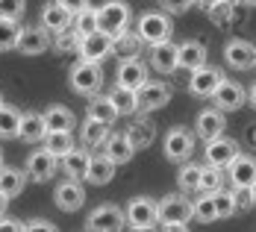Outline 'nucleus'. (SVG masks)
<instances>
[{"mask_svg":"<svg viewBox=\"0 0 256 232\" xmlns=\"http://www.w3.org/2000/svg\"><path fill=\"white\" fill-rule=\"evenodd\" d=\"M224 79V74L218 71V68H209V65H200V68H194L192 71V82H188V91L194 94V97H212V91H215V85Z\"/></svg>","mask_w":256,"mask_h":232,"instance_id":"ddd939ff","label":"nucleus"},{"mask_svg":"<svg viewBox=\"0 0 256 232\" xmlns=\"http://www.w3.org/2000/svg\"><path fill=\"white\" fill-rule=\"evenodd\" d=\"M244 3H250V6H256V0H244Z\"/></svg>","mask_w":256,"mask_h":232,"instance_id":"4d7b16f0","label":"nucleus"},{"mask_svg":"<svg viewBox=\"0 0 256 232\" xmlns=\"http://www.w3.org/2000/svg\"><path fill=\"white\" fill-rule=\"evenodd\" d=\"M248 100H250V106H254V109H256V82H254V88L248 91Z\"/></svg>","mask_w":256,"mask_h":232,"instance_id":"864d4df0","label":"nucleus"},{"mask_svg":"<svg viewBox=\"0 0 256 232\" xmlns=\"http://www.w3.org/2000/svg\"><path fill=\"white\" fill-rule=\"evenodd\" d=\"M42 141H44V150H50L56 159H59V156H65L71 147H74V138H71V132H62V129H48Z\"/></svg>","mask_w":256,"mask_h":232,"instance_id":"2f4dec72","label":"nucleus"},{"mask_svg":"<svg viewBox=\"0 0 256 232\" xmlns=\"http://www.w3.org/2000/svg\"><path fill=\"white\" fill-rule=\"evenodd\" d=\"M103 147H106V156L115 162V168L118 165H127L130 159H132V144H130V138L124 135V132H118V135H109L106 141H103Z\"/></svg>","mask_w":256,"mask_h":232,"instance_id":"b1692460","label":"nucleus"},{"mask_svg":"<svg viewBox=\"0 0 256 232\" xmlns=\"http://www.w3.org/2000/svg\"><path fill=\"white\" fill-rule=\"evenodd\" d=\"M212 203H215V218H230L236 215V203H232V191L215 188L212 191Z\"/></svg>","mask_w":256,"mask_h":232,"instance_id":"4c0bfd02","label":"nucleus"},{"mask_svg":"<svg viewBox=\"0 0 256 232\" xmlns=\"http://www.w3.org/2000/svg\"><path fill=\"white\" fill-rule=\"evenodd\" d=\"M221 168H215V165H209V168H200V182H198V188L200 191H215V188H221Z\"/></svg>","mask_w":256,"mask_h":232,"instance_id":"ea45409f","label":"nucleus"},{"mask_svg":"<svg viewBox=\"0 0 256 232\" xmlns=\"http://www.w3.org/2000/svg\"><path fill=\"white\" fill-rule=\"evenodd\" d=\"M171 18L162 15V12H144L138 18V38L148 41V44H156V41H165L171 38Z\"/></svg>","mask_w":256,"mask_h":232,"instance_id":"7ed1b4c3","label":"nucleus"},{"mask_svg":"<svg viewBox=\"0 0 256 232\" xmlns=\"http://www.w3.org/2000/svg\"><path fill=\"white\" fill-rule=\"evenodd\" d=\"M21 230L24 232H56V224L44 221V218H36V221H30V224H21Z\"/></svg>","mask_w":256,"mask_h":232,"instance_id":"49530a36","label":"nucleus"},{"mask_svg":"<svg viewBox=\"0 0 256 232\" xmlns=\"http://www.w3.org/2000/svg\"><path fill=\"white\" fill-rule=\"evenodd\" d=\"M26 9V0H0V18H9V21H18Z\"/></svg>","mask_w":256,"mask_h":232,"instance_id":"37998d69","label":"nucleus"},{"mask_svg":"<svg viewBox=\"0 0 256 232\" xmlns=\"http://www.w3.org/2000/svg\"><path fill=\"white\" fill-rule=\"evenodd\" d=\"M68 85L82 94V97H92V94H98L103 85V68L100 62H88V59H80L77 65L71 68V74H68Z\"/></svg>","mask_w":256,"mask_h":232,"instance_id":"f257e3e1","label":"nucleus"},{"mask_svg":"<svg viewBox=\"0 0 256 232\" xmlns=\"http://www.w3.org/2000/svg\"><path fill=\"white\" fill-rule=\"evenodd\" d=\"M26 182V171H18V168H0V191L6 197H15L24 191Z\"/></svg>","mask_w":256,"mask_h":232,"instance_id":"7c9ffc66","label":"nucleus"},{"mask_svg":"<svg viewBox=\"0 0 256 232\" xmlns=\"http://www.w3.org/2000/svg\"><path fill=\"white\" fill-rule=\"evenodd\" d=\"M232 203L238 212H248V209L254 206V200H250V188H236L232 191Z\"/></svg>","mask_w":256,"mask_h":232,"instance_id":"a18cd8bd","label":"nucleus"},{"mask_svg":"<svg viewBox=\"0 0 256 232\" xmlns=\"http://www.w3.org/2000/svg\"><path fill=\"white\" fill-rule=\"evenodd\" d=\"M80 135H82V144H86V147H103V141L109 138V124L88 118V121L82 124V129H80Z\"/></svg>","mask_w":256,"mask_h":232,"instance_id":"c756f323","label":"nucleus"},{"mask_svg":"<svg viewBox=\"0 0 256 232\" xmlns=\"http://www.w3.org/2000/svg\"><path fill=\"white\" fill-rule=\"evenodd\" d=\"M159 227H162V230H168V232H186V230H188L186 224H159Z\"/></svg>","mask_w":256,"mask_h":232,"instance_id":"8fccbe9b","label":"nucleus"},{"mask_svg":"<svg viewBox=\"0 0 256 232\" xmlns=\"http://www.w3.org/2000/svg\"><path fill=\"white\" fill-rule=\"evenodd\" d=\"M174 88L168 82H144L138 91H136V100H138V109H162V106L171 100Z\"/></svg>","mask_w":256,"mask_h":232,"instance_id":"9b49d317","label":"nucleus"},{"mask_svg":"<svg viewBox=\"0 0 256 232\" xmlns=\"http://www.w3.org/2000/svg\"><path fill=\"white\" fill-rule=\"evenodd\" d=\"M227 168H230V180H232L236 188H250V185L256 182V159L254 156L238 153Z\"/></svg>","mask_w":256,"mask_h":232,"instance_id":"aec40b11","label":"nucleus"},{"mask_svg":"<svg viewBox=\"0 0 256 232\" xmlns=\"http://www.w3.org/2000/svg\"><path fill=\"white\" fill-rule=\"evenodd\" d=\"M121 227H124V212L118 206H98L86 221V230L98 232H118Z\"/></svg>","mask_w":256,"mask_h":232,"instance_id":"9d476101","label":"nucleus"},{"mask_svg":"<svg viewBox=\"0 0 256 232\" xmlns=\"http://www.w3.org/2000/svg\"><path fill=\"white\" fill-rule=\"evenodd\" d=\"M80 59H88V62H100L112 53V35H106L103 29H94L88 35H80V44H77Z\"/></svg>","mask_w":256,"mask_h":232,"instance_id":"423d86ee","label":"nucleus"},{"mask_svg":"<svg viewBox=\"0 0 256 232\" xmlns=\"http://www.w3.org/2000/svg\"><path fill=\"white\" fill-rule=\"evenodd\" d=\"M200 182V165H182L180 171V188L182 191H194Z\"/></svg>","mask_w":256,"mask_h":232,"instance_id":"a19ab883","label":"nucleus"},{"mask_svg":"<svg viewBox=\"0 0 256 232\" xmlns=\"http://www.w3.org/2000/svg\"><path fill=\"white\" fill-rule=\"evenodd\" d=\"M130 138V144H132V150H144V147H150L156 138V127L150 124V121H136L132 127L124 132Z\"/></svg>","mask_w":256,"mask_h":232,"instance_id":"bb28decb","label":"nucleus"},{"mask_svg":"<svg viewBox=\"0 0 256 232\" xmlns=\"http://www.w3.org/2000/svg\"><path fill=\"white\" fill-rule=\"evenodd\" d=\"M0 168H3V153H0Z\"/></svg>","mask_w":256,"mask_h":232,"instance_id":"13d9d810","label":"nucleus"},{"mask_svg":"<svg viewBox=\"0 0 256 232\" xmlns=\"http://www.w3.org/2000/svg\"><path fill=\"white\" fill-rule=\"evenodd\" d=\"M50 47V32L44 29V26H26L18 32V44H15V50L24 53V56H38V53H44Z\"/></svg>","mask_w":256,"mask_h":232,"instance_id":"1a4fd4ad","label":"nucleus"},{"mask_svg":"<svg viewBox=\"0 0 256 232\" xmlns=\"http://www.w3.org/2000/svg\"><path fill=\"white\" fill-rule=\"evenodd\" d=\"M150 65L162 74H174L177 71V44L171 38L150 44Z\"/></svg>","mask_w":256,"mask_h":232,"instance_id":"6ab92c4d","label":"nucleus"},{"mask_svg":"<svg viewBox=\"0 0 256 232\" xmlns=\"http://www.w3.org/2000/svg\"><path fill=\"white\" fill-rule=\"evenodd\" d=\"M224 59H227V65H230V68L250 71V68H256V47L250 44V41H242V38H236V41H230V44H227Z\"/></svg>","mask_w":256,"mask_h":232,"instance_id":"2eb2a0df","label":"nucleus"},{"mask_svg":"<svg viewBox=\"0 0 256 232\" xmlns=\"http://www.w3.org/2000/svg\"><path fill=\"white\" fill-rule=\"evenodd\" d=\"M53 200H56V206L62 209V212H77V209H82V203H86V191H82L80 180H65V182L56 185Z\"/></svg>","mask_w":256,"mask_h":232,"instance_id":"4468645a","label":"nucleus"},{"mask_svg":"<svg viewBox=\"0 0 256 232\" xmlns=\"http://www.w3.org/2000/svg\"><path fill=\"white\" fill-rule=\"evenodd\" d=\"M115 177V162L109 156H88V168H86V180L92 185H106Z\"/></svg>","mask_w":256,"mask_h":232,"instance_id":"4be33fe9","label":"nucleus"},{"mask_svg":"<svg viewBox=\"0 0 256 232\" xmlns=\"http://www.w3.org/2000/svg\"><path fill=\"white\" fill-rule=\"evenodd\" d=\"M250 200H254V206H256V182L250 185Z\"/></svg>","mask_w":256,"mask_h":232,"instance_id":"6e6d98bb","label":"nucleus"},{"mask_svg":"<svg viewBox=\"0 0 256 232\" xmlns=\"http://www.w3.org/2000/svg\"><path fill=\"white\" fill-rule=\"evenodd\" d=\"M194 0H162V9L165 12H186Z\"/></svg>","mask_w":256,"mask_h":232,"instance_id":"de8ad7c7","label":"nucleus"},{"mask_svg":"<svg viewBox=\"0 0 256 232\" xmlns=\"http://www.w3.org/2000/svg\"><path fill=\"white\" fill-rule=\"evenodd\" d=\"M192 218L204 221V224H212L215 221V203H212V191H206V197L194 200L192 203Z\"/></svg>","mask_w":256,"mask_h":232,"instance_id":"58836bf2","label":"nucleus"},{"mask_svg":"<svg viewBox=\"0 0 256 232\" xmlns=\"http://www.w3.org/2000/svg\"><path fill=\"white\" fill-rule=\"evenodd\" d=\"M144 82H148V68L138 62V56H130V59H124L118 65V85L138 91Z\"/></svg>","mask_w":256,"mask_h":232,"instance_id":"a211bd4d","label":"nucleus"},{"mask_svg":"<svg viewBox=\"0 0 256 232\" xmlns=\"http://www.w3.org/2000/svg\"><path fill=\"white\" fill-rule=\"evenodd\" d=\"M88 118H94V121H103V124H115L118 121V109L112 106L109 97H100V91L98 94H92V100H88Z\"/></svg>","mask_w":256,"mask_h":232,"instance_id":"a878e982","label":"nucleus"},{"mask_svg":"<svg viewBox=\"0 0 256 232\" xmlns=\"http://www.w3.org/2000/svg\"><path fill=\"white\" fill-rule=\"evenodd\" d=\"M192 221V203L182 194H168L156 203V224H186Z\"/></svg>","mask_w":256,"mask_h":232,"instance_id":"20e7f679","label":"nucleus"},{"mask_svg":"<svg viewBox=\"0 0 256 232\" xmlns=\"http://www.w3.org/2000/svg\"><path fill=\"white\" fill-rule=\"evenodd\" d=\"M192 153H194V138H192V132L186 127H174L165 135V159L186 162Z\"/></svg>","mask_w":256,"mask_h":232,"instance_id":"0eeeda50","label":"nucleus"},{"mask_svg":"<svg viewBox=\"0 0 256 232\" xmlns=\"http://www.w3.org/2000/svg\"><path fill=\"white\" fill-rule=\"evenodd\" d=\"M77 44H80V32L77 29H71V26L59 29V35H56V47H59V50L71 53V50H77Z\"/></svg>","mask_w":256,"mask_h":232,"instance_id":"79ce46f5","label":"nucleus"},{"mask_svg":"<svg viewBox=\"0 0 256 232\" xmlns=\"http://www.w3.org/2000/svg\"><path fill=\"white\" fill-rule=\"evenodd\" d=\"M200 65H206V44L204 41H182V44H177V68L194 71Z\"/></svg>","mask_w":256,"mask_h":232,"instance_id":"412c9836","label":"nucleus"},{"mask_svg":"<svg viewBox=\"0 0 256 232\" xmlns=\"http://www.w3.org/2000/svg\"><path fill=\"white\" fill-rule=\"evenodd\" d=\"M194 3H200V6H206V9H209L212 3H221V0H194Z\"/></svg>","mask_w":256,"mask_h":232,"instance_id":"5fc2aeb1","label":"nucleus"},{"mask_svg":"<svg viewBox=\"0 0 256 232\" xmlns=\"http://www.w3.org/2000/svg\"><path fill=\"white\" fill-rule=\"evenodd\" d=\"M56 174V156L50 150H36L26 159V177L36 182H48Z\"/></svg>","mask_w":256,"mask_h":232,"instance_id":"f3484780","label":"nucleus"},{"mask_svg":"<svg viewBox=\"0 0 256 232\" xmlns=\"http://www.w3.org/2000/svg\"><path fill=\"white\" fill-rule=\"evenodd\" d=\"M238 153H242V150H238V144H236L232 138L218 135V138L206 141V162H209V165H215V168H227Z\"/></svg>","mask_w":256,"mask_h":232,"instance_id":"f8f14e48","label":"nucleus"},{"mask_svg":"<svg viewBox=\"0 0 256 232\" xmlns=\"http://www.w3.org/2000/svg\"><path fill=\"white\" fill-rule=\"evenodd\" d=\"M18 32H21L18 21L0 18V50H15V44H18Z\"/></svg>","mask_w":256,"mask_h":232,"instance_id":"e433bc0d","label":"nucleus"},{"mask_svg":"<svg viewBox=\"0 0 256 232\" xmlns=\"http://www.w3.org/2000/svg\"><path fill=\"white\" fill-rule=\"evenodd\" d=\"M124 221H127L132 230H154L156 227V203L150 197L130 200L127 212H124Z\"/></svg>","mask_w":256,"mask_h":232,"instance_id":"39448f33","label":"nucleus"},{"mask_svg":"<svg viewBox=\"0 0 256 232\" xmlns=\"http://www.w3.org/2000/svg\"><path fill=\"white\" fill-rule=\"evenodd\" d=\"M6 206H9V197L0 191V215H6Z\"/></svg>","mask_w":256,"mask_h":232,"instance_id":"603ef678","label":"nucleus"},{"mask_svg":"<svg viewBox=\"0 0 256 232\" xmlns=\"http://www.w3.org/2000/svg\"><path fill=\"white\" fill-rule=\"evenodd\" d=\"M224 127H227V121H224V112L215 106V109H206V112H200V115H198L194 132H198V138L212 141V138L224 135Z\"/></svg>","mask_w":256,"mask_h":232,"instance_id":"dca6fc26","label":"nucleus"},{"mask_svg":"<svg viewBox=\"0 0 256 232\" xmlns=\"http://www.w3.org/2000/svg\"><path fill=\"white\" fill-rule=\"evenodd\" d=\"M130 26V6L124 0H106L98 9V29L106 35H118Z\"/></svg>","mask_w":256,"mask_h":232,"instance_id":"f03ea898","label":"nucleus"},{"mask_svg":"<svg viewBox=\"0 0 256 232\" xmlns=\"http://www.w3.org/2000/svg\"><path fill=\"white\" fill-rule=\"evenodd\" d=\"M109 100H112V106L118 109V115H132V112L138 109L136 91H132V88H124V85H118V88L109 94Z\"/></svg>","mask_w":256,"mask_h":232,"instance_id":"f704fd0d","label":"nucleus"},{"mask_svg":"<svg viewBox=\"0 0 256 232\" xmlns=\"http://www.w3.org/2000/svg\"><path fill=\"white\" fill-rule=\"evenodd\" d=\"M212 97H215V106L221 109V112H236V109H242L244 100H248V94H244V88L238 85V82H232V79H221L218 85H215V91H212Z\"/></svg>","mask_w":256,"mask_h":232,"instance_id":"6e6552de","label":"nucleus"},{"mask_svg":"<svg viewBox=\"0 0 256 232\" xmlns=\"http://www.w3.org/2000/svg\"><path fill=\"white\" fill-rule=\"evenodd\" d=\"M56 3H62V6H65L71 15H74V12H80L82 6H88V0H56Z\"/></svg>","mask_w":256,"mask_h":232,"instance_id":"09e8293b","label":"nucleus"},{"mask_svg":"<svg viewBox=\"0 0 256 232\" xmlns=\"http://www.w3.org/2000/svg\"><path fill=\"white\" fill-rule=\"evenodd\" d=\"M248 141H250V147L256 150V124H254L250 129H248Z\"/></svg>","mask_w":256,"mask_h":232,"instance_id":"3c124183","label":"nucleus"},{"mask_svg":"<svg viewBox=\"0 0 256 232\" xmlns=\"http://www.w3.org/2000/svg\"><path fill=\"white\" fill-rule=\"evenodd\" d=\"M71 21H74V15H71L62 3H56V0L42 9V26H44L48 32H59V29L71 26Z\"/></svg>","mask_w":256,"mask_h":232,"instance_id":"5701e85b","label":"nucleus"},{"mask_svg":"<svg viewBox=\"0 0 256 232\" xmlns=\"http://www.w3.org/2000/svg\"><path fill=\"white\" fill-rule=\"evenodd\" d=\"M138 47H142V38H138V32L132 35V32H118V35H112V53H118V56H138Z\"/></svg>","mask_w":256,"mask_h":232,"instance_id":"473e14b6","label":"nucleus"},{"mask_svg":"<svg viewBox=\"0 0 256 232\" xmlns=\"http://www.w3.org/2000/svg\"><path fill=\"white\" fill-rule=\"evenodd\" d=\"M18 124H21V112L0 103V138H18Z\"/></svg>","mask_w":256,"mask_h":232,"instance_id":"72a5a7b5","label":"nucleus"},{"mask_svg":"<svg viewBox=\"0 0 256 232\" xmlns=\"http://www.w3.org/2000/svg\"><path fill=\"white\" fill-rule=\"evenodd\" d=\"M62 168L71 180H86V168H88V153L80 150V147H71L68 153L62 156Z\"/></svg>","mask_w":256,"mask_h":232,"instance_id":"cd10ccee","label":"nucleus"},{"mask_svg":"<svg viewBox=\"0 0 256 232\" xmlns=\"http://www.w3.org/2000/svg\"><path fill=\"white\" fill-rule=\"evenodd\" d=\"M44 132H48V127H44V118H42L38 112H26V115H21L18 138H24V141H30V144H36V141L44 138Z\"/></svg>","mask_w":256,"mask_h":232,"instance_id":"393cba45","label":"nucleus"},{"mask_svg":"<svg viewBox=\"0 0 256 232\" xmlns=\"http://www.w3.org/2000/svg\"><path fill=\"white\" fill-rule=\"evenodd\" d=\"M209 18H212L215 24H227V21L232 18V6H230V0L212 3V6H209Z\"/></svg>","mask_w":256,"mask_h":232,"instance_id":"c03bdc74","label":"nucleus"},{"mask_svg":"<svg viewBox=\"0 0 256 232\" xmlns=\"http://www.w3.org/2000/svg\"><path fill=\"white\" fill-rule=\"evenodd\" d=\"M0 103H3V97H0Z\"/></svg>","mask_w":256,"mask_h":232,"instance_id":"bf43d9fd","label":"nucleus"},{"mask_svg":"<svg viewBox=\"0 0 256 232\" xmlns=\"http://www.w3.org/2000/svg\"><path fill=\"white\" fill-rule=\"evenodd\" d=\"M42 118H44V127L48 129H62V132H71L74 129V112L65 109V106H59V103L50 106Z\"/></svg>","mask_w":256,"mask_h":232,"instance_id":"c85d7f7f","label":"nucleus"},{"mask_svg":"<svg viewBox=\"0 0 256 232\" xmlns=\"http://www.w3.org/2000/svg\"><path fill=\"white\" fill-rule=\"evenodd\" d=\"M74 29L80 35H88L98 29V9L94 6H82L80 12H74Z\"/></svg>","mask_w":256,"mask_h":232,"instance_id":"c9c22d12","label":"nucleus"}]
</instances>
